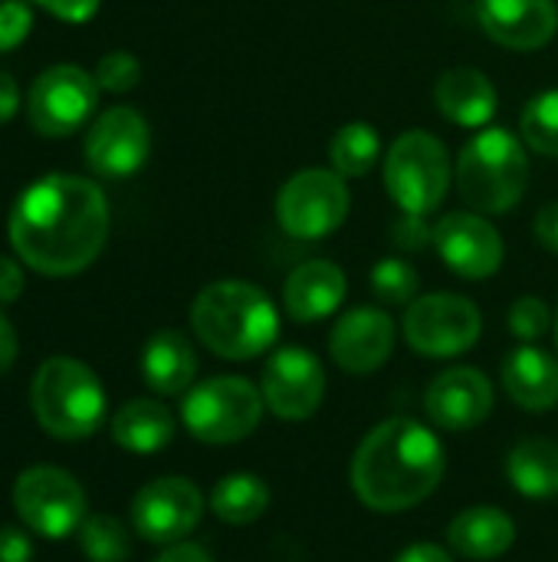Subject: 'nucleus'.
<instances>
[{
	"label": "nucleus",
	"instance_id": "obj_1",
	"mask_svg": "<svg viewBox=\"0 0 558 562\" xmlns=\"http://www.w3.org/2000/svg\"><path fill=\"white\" fill-rule=\"evenodd\" d=\"M109 240V201L79 175H46L13 204L10 247L43 277L82 273Z\"/></svg>",
	"mask_w": 558,
	"mask_h": 562
},
{
	"label": "nucleus",
	"instance_id": "obj_2",
	"mask_svg": "<svg viewBox=\"0 0 558 562\" xmlns=\"http://www.w3.org/2000/svg\"><path fill=\"white\" fill-rule=\"evenodd\" d=\"M447 474V454L434 428L414 418L375 425L352 458V491L375 514H401L424 504Z\"/></svg>",
	"mask_w": 558,
	"mask_h": 562
},
{
	"label": "nucleus",
	"instance_id": "obj_3",
	"mask_svg": "<svg viewBox=\"0 0 558 562\" xmlns=\"http://www.w3.org/2000/svg\"><path fill=\"white\" fill-rule=\"evenodd\" d=\"M191 329L214 356L247 362L263 356L276 342L280 313L257 283L217 280L194 296Z\"/></svg>",
	"mask_w": 558,
	"mask_h": 562
},
{
	"label": "nucleus",
	"instance_id": "obj_4",
	"mask_svg": "<svg viewBox=\"0 0 558 562\" xmlns=\"http://www.w3.org/2000/svg\"><path fill=\"white\" fill-rule=\"evenodd\" d=\"M30 408L39 428L56 441H86L105 422V392L86 362L53 356L33 375Z\"/></svg>",
	"mask_w": 558,
	"mask_h": 562
},
{
	"label": "nucleus",
	"instance_id": "obj_5",
	"mask_svg": "<svg viewBox=\"0 0 558 562\" xmlns=\"http://www.w3.org/2000/svg\"><path fill=\"white\" fill-rule=\"evenodd\" d=\"M529 184L526 142L506 128L477 132L457 158L460 198L477 214H510Z\"/></svg>",
	"mask_w": 558,
	"mask_h": 562
},
{
	"label": "nucleus",
	"instance_id": "obj_6",
	"mask_svg": "<svg viewBox=\"0 0 558 562\" xmlns=\"http://www.w3.org/2000/svg\"><path fill=\"white\" fill-rule=\"evenodd\" d=\"M263 412V392L250 379L214 375L184 395L181 422L204 445H237L260 428Z\"/></svg>",
	"mask_w": 558,
	"mask_h": 562
},
{
	"label": "nucleus",
	"instance_id": "obj_7",
	"mask_svg": "<svg viewBox=\"0 0 558 562\" xmlns=\"http://www.w3.org/2000/svg\"><path fill=\"white\" fill-rule=\"evenodd\" d=\"M385 188L405 214L428 217L451 191V158L441 138L421 128L398 135L385 155Z\"/></svg>",
	"mask_w": 558,
	"mask_h": 562
},
{
	"label": "nucleus",
	"instance_id": "obj_8",
	"mask_svg": "<svg viewBox=\"0 0 558 562\" xmlns=\"http://www.w3.org/2000/svg\"><path fill=\"white\" fill-rule=\"evenodd\" d=\"M349 188L339 171L306 168L296 171L276 194V221L296 240H322L349 217Z\"/></svg>",
	"mask_w": 558,
	"mask_h": 562
},
{
	"label": "nucleus",
	"instance_id": "obj_9",
	"mask_svg": "<svg viewBox=\"0 0 558 562\" xmlns=\"http://www.w3.org/2000/svg\"><path fill=\"white\" fill-rule=\"evenodd\" d=\"M405 339L418 356L454 359L477 346L483 333V316L474 300L457 293H424L401 319Z\"/></svg>",
	"mask_w": 558,
	"mask_h": 562
},
{
	"label": "nucleus",
	"instance_id": "obj_10",
	"mask_svg": "<svg viewBox=\"0 0 558 562\" xmlns=\"http://www.w3.org/2000/svg\"><path fill=\"white\" fill-rule=\"evenodd\" d=\"M13 507L20 520L43 540H62L82 527L86 514V491L82 484L49 464L26 468L13 484Z\"/></svg>",
	"mask_w": 558,
	"mask_h": 562
},
{
	"label": "nucleus",
	"instance_id": "obj_11",
	"mask_svg": "<svg viewBox=\"0 0 558 562\" xmlns=\"http://www.w3.org/2000/svg\"><path fill=\"white\" fill-rule=\"evenodd\" d=\"M95 105H99L95 76L86 72L82 66L59 63L36 76L26 99V115L33 132L46 138H66L92 119Z\"/></svg>",
	"mask_w": 558,
	"mask_h": 562
},
{
	"label": "nucleus",
	"instance_id": "obj_12",
	"mask_svg": "<svg viewBox=\"0 0 558 562\" xmlns=\"http://www.w3.org/2000/svg\"><path fill=\"white\" fill-rule=\"evenodd\" d=\"M204 517V494L187 477H158L132 501L135 533L148 543L171 547L194 533Z\"/></svg>",
	"mask_w": 558,
	"mask_h": 562
},
{
	"label": "nucleus",
	"instance_id": "obj_13",
	"mask_svg": "<svg viewBox=\"0 0 558 562\" xmlns=\"http://www.w3.org/2000/svg\"><path fill=\"white\" fill-rule=\"evenodd\" d=\"M260 392H263L266 412H273L276 418L306 422L322 408L326 369L309 349L283 346L266 359Z\"/></svg>",
	"mask_w": 558,
	"mask_h": 562
},
{
	"label": "nucleus",
	"instance_id": "obj_14",
	"mask_svg": "<svg viewBox=\"0 0 558 562\" xmlns=\"http://www.w3.org/2000/svg\"><path fill=\"white\" fill-rule=\"evenodd\" d=\"M434 247L464 280H490L506 257L500 231L477 211H451L434 224Z\"/></svg>",
	"mask_w": 558,
	"mask_h": 562
},
{
	"label": "nucleus",
	"instance_id": "obj_15",
	"mask_svg": "<svg viewBox=\"0 0 558 562\" xmlns=\"http://www.w3.org/2000/svg\"><path fill=\"white\" fill-rule=\"evenodd\" d=\"M151 151V128L132 105L105 109L86 132V161L102 178L135 175Z\"/></svg>",
	"mask_w": 558,
	"mask_h": 562
},
{
	"label": "nucleus",
	"instance_id": "obj_16",
	"mask_svg": "<svg viewBox=\"0 0 558 562\" xmlns=\"http://www.w3.org/2000/svg\"><path fill=\"white\" fill-rule=\"evenodd\" d=\"M493 382L474 366H454L441 372L424 392V412L441 431H470L493 412Z\"/></svg>",
	"mask_w": 558,
	"mask_h": 562
},
{
	"label": "nucleus",
	"instance_id": "obj_17",
	"mask_svg": "<svg viewBox=\"0 0 558 562\" xmlns=\"http://www.w3.org/2000/svg\"><path fill=\"white\" fill-rule=\"evenodd\" d=\"M398 326L378 306L349 310L329 333V352L335 366L349 375H372L378 372L395 352Z\"/></svg>",
	"mask_w": 558,
	"mask_h": 562
},
{
	"label": "nucleus",
	"instance_id": "obj_18",
	"mask_svg": "<svg viewBox=\"0 0 558 562\" xmlns=\"http://www.w3.org/2000/svg\"><path fill=\"white\" fill-rule=\"evenodd\" d=\"M483 33L516 53L543 49L558 33L556 0H477Z\"/></svg>",
	"mask_w": 558,
	"mask_h": 562
},
{
	"label": "nucleus",
	"instance_id": "obj_19",
	"mask_svg": "<svg viewBox=\"0 0 558 562\" xmlns=\"http://www.w3.org/2000/svg\"><path fill=\"white\" fill-rule=\"evenodd\" d=\"M349 293V280L332 260H306L283 283V306L296 323H319L332 316Z\"/></svg>",
	"mask_w": 558,
	"mask_h": 562
},
{
	"label": "nucleus",
	"instance_id": "obj_20",
	"mask_svg": "<svg viewBox=\"0 0 558 562\" xmlns=\"http://www.w3.org/2000/svg\"><path fill=\"white\" fill-rule=\"evenodd\" d=\"M500 375H503L506 395L520 408L549 412L558 405V359L553 352L533 342H523L503 359Z\"/></svg>",
	"mask_w": 558,
	"mask_h": 562
},
{
	"label": "nucleus",
	"instance_id": "obj_21",
	"mask_svg": "<svg viewBox=\"0 0 558 562\" xmlns=\"http://www.w3.org/2000/svg\"><path fill=\"white\" fill-rule=\"evenodd\" d=\"M434 102L447 122L460 128H483L497 115V86L490 82L487 72L457 66L437 79Z\"/></svg>",
	"mask_w": 558,
	"mask_h": 562
},
{
	"label": "nucleus",
	"instance_id": "obj_22",
	"mask_svg": "<svg viewBox=\"0 0 558 562\" xmlns=\"http://www.w3.org/2000/svg\"><path fill=\"white\" fill-rule=\"evenodd\" d=\"M141 375L151 392L174 398L194 389L197 375V352L191 339L178 329H158L141 352Z\"/></svg>",
	"mask_w": 558,
	"mask_h": 562
},
{
	"label": "nucleus",
	"instance_id": "obj_23",
	"mask_svg": "<svg viewBox=\"0 0 558 562\" xmlns=\"http://www.w3.org/2000/svg\"><path fill=\"white\" fill-rule=\"evenodd\" d=\"M447 543L457 557L490 562L516 543V524L500 507H467L447 524Z\"/></svg>",
	"mask_w": 558,
	"mask_h": 562
},
{
	"label": "nucleus",
	"instance_id": "obj_24",
	"mask_svg": "<svg viewBox=\"0 0 558 562\" xmlns=\"http://www.w3.org/2000/svg\"><path fill=\"white\" fill-rule=\"evenodd\" d=\"M174 438V415L155 398H132L112 415V441L132 454H155Z\"/></svg>",
	"mask_w": 558,
	"mask_h": 562
},
{
	"label": "nucleus",
	"instance_id": "obj_25",
	"mask_svg": "<svg viewBox=\"0 0 558 562\" xmlns=\"http://www.w3.org/2000/svg\"><path fill=\"white\" fill-rule=\"evenodd\" d=\"M506 477L516 494L549 501L558 494V445L553 438H523L506 454Z\"/></svg>",
	"mask_w": 558,
	"mask_h": 562
},
{
	"label": "nucleus",
	"instance_id": "obj_26",
	"mask_svg": "<svg viewBox=\"0 0 558 562\" xmlns=\"http://www.w3.org/2000/svg\"><path fill=\"white\" fill-rule=\"evenodd\" d=\"M270 507V487L263 477L257 474H227L217 481L214 494H210V510L217 520L230 524V527H247L257 524Z\"/></svg>",
	"mask_w": 558,
	"mask_h": 562
},
{
	"label": "nucleus",
	"instance_id": "obj_27",
	"mask_svg": "<svg viewBox=\"0 0 558 562\" xmlns=\"http://www.w3.org/2000/svg\"><path fill=\"white\" fill-rule=\"evenodd\" d=\"M329 158H332V171H339L342 178H365L382 158L378 128L368 122L342 125L329 142Z\"/></svg>",
	"mask_w": 558,
	"mask_h": 562
},
{
	"label": "nucleus",
	"instance_id": "obj_28",
	"mask_svg": "<svg viewBox=\"0 0 558 562\" xmlns=\"http://www.w3.org/2000/svg\"><path fill=\"white\" fill-rule=\"evenodd\" d=\"M79 547L89 562H125L132 557L128 530L109 514H89L79 527Z\"/></svg>",
	"mask_w": 558,
	"mask_h": 562
},
{
	"label": "nucleus",
	"instance_id": "obj_29",
	"mask_svg": "<svg viewBox=\"0 0 558 562\" xmlns=\"http://www.w3.org/2000/svg\"><path fill=\"white\" fill-rule=\"evenodd\" d=\"M520 135L536 155L558 158V89L539 92L526 102L520 115Z\"/></svg>",
	"mask_w": 558,
	"mask_h": 562
},
{
	"label": "nucleus",
	"instance_id": "obj_30",
	"mask_svg": "<svg viewBox=\"0 0 558 562\" xmlns=\"http://www.w3.org/2000/svg\"><path fill=\"white\" fill-rule=\"evenodd\" d=\"M368 283H372V293L388 306H411L418 300V290H421L418 270L401 257L378 260L375 270L368 273Z\"/></svg>",
	"mask_w": 558,
	"mask_h": 562
},
{
	"label": "nucleus",
	"instance_id": "obj_31",
	"mask_svg": "<svg viewBox=\"0 0 558 562\" xmlns=\"http://www.w3.org/2000/svg\"><path fill=\"white\" fill-rule=\"evenodd\" d=\"M553 329V310L539 296H520L510 306V333L520 342H536Z\"/></svg>",
	"mask_w": 558,
	"mask_h": 562
},
{
	"label": "nucleus",
	"instance_id": "obj_32",
	"mask_svg": "<svg viewBox=\"0 0 558 562\" xmlns=\"http://www.w3.org/2000/svg\"><path fill=\"white\" fill-rule=\"evenodd\" d=\"M92 76H95L99 89L122 95V92H128V89L138 86V79H141V63H138L132 53H125V49H112V53H105V56L95 63V72H92Z\"/></svg>",
	"mask_w": 558,
	"mask_h": 562
},
{
	"label": "nucleus",
	"instance_id": "obj_33",
	"mask_svg": "<svg viewBox=\"0 0 558 562\" xmlns=\"http://www.w3.org/2000/svg\"><path fill=\"white\" fill-rule=\"evenodd\" d=\"M33 26V10L26 0H0V53L20 46Z\"/></svg>",
	"mask_w": 558,
	"mask_h": 562
},
{
	"label": "nucleus",
	"instance_id": "obj_34",
	"mask_svg": "<svg viewBox=\"0 0 558 562\" xmlns=\"http://www.w3.org/2000/svg\"><path fill=\"white\" fill-rule=\"evenodd\" d=\"M391 240H395V247H401L408 254H418L428 244H434V227L421 214H401L398 224L391 227Z\"/></svg>",
	"mask_w": 558,
	"mask_h": 562
},
{
	"label": "nucleus",
	"instance_id": "obj_35",
	"mask_svg": "<svg viewBox=\"0 0 558 562\" xmlns=\"http://www.w3.org/2000/svg\"><path fill=\"white\" fill-rule=\"evenodd\" d=\"M33 3L66 23H86L99 10V0H33Z\"/></svg>",
	"mask_w": 558,
	"mask_h": 562
},
{
	"label": "nucleus",
	"instance_id": "obj_36",
	"mask_svg": "<svg viewBox=\"0 0 558 562\" xmlns=\"http://www.w3.org/2000/svg\"><path fill=\"white\" fill-rule=\"evenodd\" d=\"M33 560V543L23 530L16 527H0V562H30Z\"/></svg>",
	"mask_w": 558,
	"mask_h": 562
},
{
	"label": "nucleus",
	"instance_id": "obj_37",
	"mask_svg": "<svg viewBox=\"0 0 558 562\" xmlns=\"http://www.w3.org/2000/svg\"><path fill=\"white\" fill-rule=\"evenodd\" d=\"M23 293V270L16 260L10 257H0V306L7 303H16Z\"/></svg>",
	"mask_w": 558,
	"mask_h": 562
},
{
	"label": "nucleus",
	"instance_id": "obj_38",
	"mask_svg": "<svg viewBox=\"0 0 558 562\" xmlns=\"http://www.w3.org/2000/svg\"><path fill=\"white\" fill-rule=\"evenodd\" d=\"M533 231H536V240H539L546 250L558 254V201L546 204V207L536 214V221H533Z\"/></svg>",
	"mask_w": 558,
	"mask_h": 562
},
{
	"label": "nucleus",
	"instance_id": "obj_39",
	"mask_svg": "<svg viewBox=\"0 0 558 562\" xmlns=\"http://www.w3.org/2000/svg\"><path fill=\"white\" fill-rule=\"evenodd\" d=\"M391 562H454V560H451V553H447L444 547H437V543H414V547L401 550V553H398Z\"/></svg>",
	"mask_w": 558,
	"mask_h": 562
},
{
	"label": "nucleus",
	"instance_id": "obj_40",
	"mask_svg": "<svg viewBox=\"0 0 558 562\" xmlns=\"http://www.w3.org/2000/svg\"><path fill=\"white\" fill-rule=\"evenodd\" d=\"M16 105H20V89L13 76L0 69V125H7L16 115Z\"/></svg>",
	"mask_w": 558,
	"mask_h": 562
},
{
	"label": "nucleus",
	"instance_id": "obj_41",
	"mask_svg": "<svg viewBox=\"0 0 558 562\" xmlns=\"http://www.w3.org/2000/svg\"><path fill=\"white\" fill-rule=\"evenodd\" d=\"M16 352H20L16 329H13V326H10V319L0 313V375L16 362Z\"/></svg>",
	"mask_w": 558,
	"mask_h": 562
},
{
	"label": "nucleus",
	"instance_id": "obj_42",
	"mask_svg": "<svg viewBox=\"0 0 558 562\" xmlns=\"http://www.w3.org/2000/svg\"><path fill=\"white\" fill-rule=\"evenodd\" d=\"M155 562H214L210 560V553L204 550V547H197V543H171L161 557Z\"/></svg>",
	"mask_w": 558,
	"mask_h": 562
},
{
	"label": "nucleus",
	"instance_id": "obj_43",
	"mask_svg": "<svg viewBox=\"0 0 558 562\" xmlns=\"http://www.w3.org/2000/svg\"><path fill=\"white\" fill-rule=\"evenodd\" d=\"M556 346H558V313H556Z\"/></svg>",
	"mask_w": 558,
	"mask_h": 562
}]
</instances>
